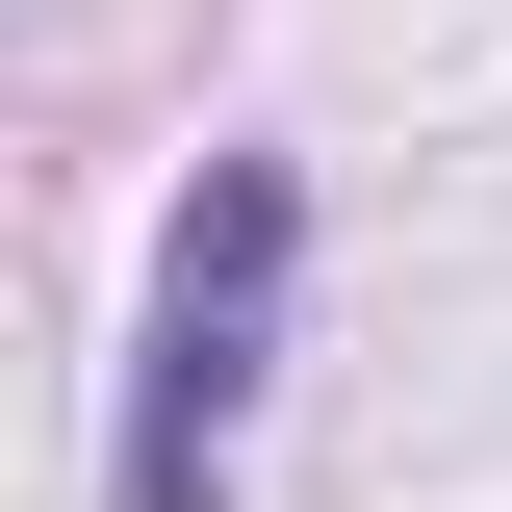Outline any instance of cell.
<instances>
[{
  "mask_svg": "<svg viewBox=\"0 0 512 512\" xmlns=\"http://www.w3.org/2000/svg\"><path fill=\"white\" fill-rule=\"evenodd\" d=\"M282 282H308V180L282 154H205L180 205V282H154V359H128V512H231V436H256V359H282Z\"/></svg>",
  "mask_w": 512,
  "mask_h": 512,
  "instance_id": "obj_1",
  "label": "cell"
}]
</instances>
